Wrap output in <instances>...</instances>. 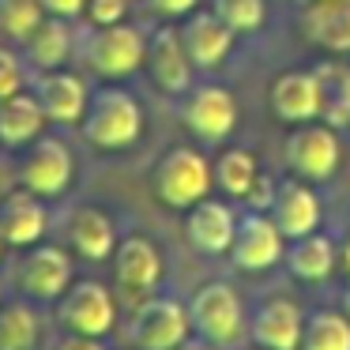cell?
Instances as JSON below:
<instances>
[{
  "label": "cell",
  "instance_id": "obj_14",
  "mask_svg": "<svg viewBox=\"0 0 350 350\" xmlns=\"http://www.w3.org/2000/svg\"><path fill=\"white\" fill-rule=\"evenodd\" d=\"M34 98L42 102V113L53 124H79L87 113V102H91V91L87 83L76 76V72H61L49 68L34 79Z\"/></svg>",
  "mask_w": 350,
  "mask_h": 350
},
{
  "label": "cell",
  "instance_id": "obj_36",
  "mask_svg": "<svg viewBox=\"0 0 350 350\" xmlns=\"http://www.w3.org/2000/svg\"><path fill=\"white\" fill-rule=\"evenodd\" d=\"M53 350H106V347H102V339H94V335H76V332H68L64 339H57Z\"/></svg>",
  "mask_w": 350,
  "mask_h": 350
},
{
  "label": "cell",
  "instance_id": "obj_11",
  "mask_svg": "<svg viewBox=\"0 0 350 350\" xmlns=\"http://www.w3.org/2000/svg\"><path fill=\"white\" fill-rule=\"evenodd\" d=\"M147 76L159 91L166 94H185L192 87V61L185 53V42L177 27H159L147 38V61H144Z\"/></svg>",
  "mask_w": 350,
  "mask_h": 350
},
{
  "label": "cell",
  "instance_id": "obj_24",
  "mask_svg": "<svg viewBox=\"0 0 350 350\" xmlns=\"http://www.w3.org/2000/svg\"><path fill=\"white\" fill-rule=\"evenodd\" d=\"M46 129V113H42V102L34 94H12V98L0 102V144L4 147H31L34 139Z\"/></svg>",
  "mask_w": 350,
  "mask_h": 350
},
{
  "label": "cell",
  "instance_id": "obj_4",
  "mask_svg": "<svg viewBox=\"0 0 350 350\" xmlns=\"http://www.w3.org/2000/svg\"><path fill=\"white\" fill-rule=\"evenodd\" d=\"M83 61L102 79H129L147 61V38L139 27H129V23L94 27V34L83 46Z\"/></svg>",
  "mask_w": 350,
  "mask_h": 350
},
{
  "label": "cell",
  "instance_id": "obj_41",
  "mask_svg": "<svg viewBox=\"0 0 350 350\" xmlns=\"http://www.w3.org/2000/svg\"><path fill=\"white\" fill-rule=\"evenodd\" d=\"M256 350H264V347H256Z\"/></svg>",
  "mask_w": 350,
  "mask_h": 350
},
{
  "label": "cell",
  "instance_id": "obj_15",
  "mask_svg": "<svg viewBox=\"0 0 350 350\" xmlns=\"http://www.w3.org/2000/svg\"><path fill=\"white\" fill-rule=\"evenodd\" d=\"M177 31H181V42H185V53H189L192 68H219L226 61V53L234 49V31L211 8L189 12Z\"/></svg>",
  "mask_w": 350,
  "mask_h": 350
},
{
  "label": "cell",
  "instance_id": "obj_19",
  "mask_svg": "<svg viewBox=\"0 0 350 350\" xmlns=\"http://www.w3.org/2000/svg\"><path fill=\"white\" fill-rule=\"evenodd\" d=\"M267 102H271V113L282 124L317 121L320 102H317V79H312V72H282V76H275L271 91H267Z\"/></svg>",
  "mask_w": 350,
  "mask_h": 350
},
{
  "label": "cell",
  "instance_id": "obj_18",
  "mask_svg": "<svg viewBox=\"0 0 350 350\" xmlns=\"http://www.w3.org/2000/svg\"><path fill=\"white\" fill-rule=\"evenodd\" d=\"M252 339L264 350H301V332H305V317L294 301L286 297H271L256 309L252 317Z\"/></svg>",
  "mask_w": 350,
  "mask_h": 350
},
{
  "label": "cell",
  "instance_id": "obj_13",
  "mask_svg": "<svg viewBox=\"0 0 350 350\" xmlns=\"http://www.w3.org/2000/svg\"><path fill=\"white\" fill-rule=\"evenodd\" d=\"M113 279L121 290L129 294H151L162 279V256H159V245L144 234H132L124 241H117L113 249Z\"/></svg>",
  "mask_w": 350,
  "mask_h": 350
},
{
  "label": "cell",
  "instance_id": "obj_42",
  "mask_svg": "<svg viewBox=\"0 0 350 350\" xmlns=\"http://www.w3.org/2000/svg\"><path fill=\"white\" fill-rule=\"evenodd\" d=\"M34 350H38V347H34Z\"/></svg>",
  "mask_w": 350,
  "mask_h": 350
},
{
  "label": "cell",
  "instance_id": "obj_37",
  "mask_svg": "<svg viewBox=\"0 0 350 350\" xmlns=\"http://www.w3.org/2000/svg\"><path fill=\"white\" fill-rule=\"evenodd\" d=\"M174 350H219V347H215V342H207L204 335H200V339H185V342H177Z\"/></svg>",
  "mask_w": 350,
  "mask_h": 350
},
{
  "label": "cell",
  "instance_id": "obj_2",
  "mask_svg": "<svg viewBox=\"0 0 350 350\" xmlns=\"http://www.w3.org/2000/svg\"><path fill=\"white\" fill-rule=\"evenodd\" d=\"M154 196L166 207H177V211H189L192 204H200L204 196H211L215 189V170L196 147H174L159 159L154 166Z\"/></svg>",
  "mask_w": 350,
  "mask_h": 350
},
{
  "label": "cell",
  "instance_id": "obj_32",
  "mask_svg": "<svg viewBox=\"0 0 350 350\" xmlns=\"http://www.w3.org/2000/svg\"><path fill=\"white\" fill-rule=\"evenodd\" d=\"M23 83H27V76H23L19 57L12 53V49L0 46V102L12 98V94H19V91H23Z\"/></svg>",
  "mask_w": 350,
  "mask_h": 350
},
{
  "label": "cell",
  "instance_id": "obj_12",
  "mask_svg": "<svg viewBox=\"0 0 350 350\" xmlns=\"http://www.w3.org/2000/svg\"><path fill=\"white\" fill-rule=\"evenodd\" d=\"M234 230H237V211L222 200L204 196L200 204H192L185 211V241L204 256H222L234 245Z\"/></svg>",
  "mask_w": 350,
  "mask_h": 350
},
{
  "label": "cell",
  "instance_id": "obj_16",
  "mask_svg": "<svg viewBox=\"0 0 350 350\" xmlns=\"http://www.w3.org/2000/svg\"><path fill=\"white\" fill-rule=\"evenodd\" d=\"M267 215L275 219V226L282 230L286 241L294 237H305L320 226V200L301 177H290V181L275 185V196H271V207Z\"/></svg>",
  "mask_w": 350,
  "mask_h": 350
},
{
  "label": "cell",
  "instance_id": "obj_8",
  "mask_svg": "<svg viewBox=\"0 0 350 350\" xmlns=\"http://www.w3.org/2000/svg\"><path fill=\"white\" fill-rule=\"evenodd\" d=\"M286 166L301 181H327L339 170V136L332 124H297L286 139Z\"/></svg>",
  "mask_w": 350,
  "mask_h": 350
},
{
  "label": "cell",
  "instance_id": "obj_10",
  "mask_svg": "<svg viewBox=\"0 0 350 350\" xmlns=\"http://www.w3.org/2000/svg\"><path fill=\"white\" fill-rule=\"evenodd\" d=\"M181 121L192 136L200 139H226L237 124V98L226 91V87H189V98L181 106Z\"/></svg>",
  "mask_w": 350,
  "mask_h": 350
},
{
  "label": "cell",
  "instance_id": "obj_5",
  "mask_svg": "<svg viewBox=\"0 0 350 350\" xmlns=\"http://www.w3.org/2000/svg\"><path fill=\"white\" fill-rule=\"evenodd\" d=\"M189 317L196 335H204L215 347H234L245 332V309L241 297H237L234 286L226 282H207V286L196 290V297L189 301Z\"/></svg>",
  "mask_w": 350,
  "mask_h": 350
},
{
  "label": "cell",
  "instance_id": "obj_39",
  "mask_svg": "<svg viewBox=\"0 0 350 350\" xmlns=\"http://www.w3.org/2000/svg\"><path fill=\"white\" fill-rule=\"evenodd\" d=\"M4 249H8V237H4V230H0V256H4Z\"/></svg>",
  "mask_w": 350,
  "mask_h": 350
},
{
  "label": "cell",
  "instance_id": "obj_27",
  "mask_svg": "<svg viewBox=\"0 0 350 350\" xmlns=\"http://www.w3.org/2000/svg\"><path fill=\"white\" fill-rule=\"evenodd\" d=\"M215 185H219L226 196L234 200H245L252 192V185H256L260 170H256V159H252L249 151H241V147H230V151H222L219 159H215Z\"/></svg>",
  "mask_w": 350,
  "mask_h": 350
},
{
  "label": "cell",
  "instance_id": "obj_28",
  "mask_svg": "<svg viewBox=\"0 0 350 350\" xmlns=\"http://www.w3.org/2000/svg\"><path fill=\"white\" fill-rule=\"evenodd\" d=\"M301 350H350V317L332 309L305 317Z\"/></svg>",
  "mask_w": 350,
  "mask_h": 350
},
{
  "label": "cell",
  "instance_id": "obj_33",
  "mask_svg": "<svg viewBox=\"0 0 350 350\" xmlns=\"http://www.w3.org/2000/svg\"><path fill=\"white\" fill-rule=\"evenodd\" d=\"M129 0H87L83 16L91 19V27H109V23H124Z\"/></svg>",
  "mask_w": 350,
  "mask_h": 350
},
{
  "label": "cell",
  "instance_id": "obj_26",
  "mask_svg": "<svg viewBox=\"0 0 350 350\" xmlns=\"http://www.w3.org/2000/svg\"><path fill=\"white\" fill-rule=\"evenodd\" d=\"M72 46H76V42H72V19H61V16H46L38 23V31L23 42L27 61H31L34 68H42V72L61 68V64L72 57Z\"/></svg>",
  "mask_w": 350,
  "mask_h": 350
},
{
  "label": "cell",
  "instance_id": "obj_17",
  "mask_svg": "<svg viewBox=\"0 0 350 350\" xmlns=\"http://www.w3.org/2000/svg\"><path fill=\"white\" fill-rule=\"evenodd\" d=\"M19 286H23L27 297H38V301H53L64 290L72 286V260L64 249H53V245H42V249H31V256L19 267Z\"/></svg>",
  "mask_w": 350,
  "mask_h": 350
},
{
  "label": "cell",
  "instance_id": "obj_25",
  "mask_svg": "<svg viewBox=\"0 0 350 350\" xmlns=\"http://www.w3.org/2000/svg\"><path fill=\"white\" fill-rule=\"evenodd\" d=\"M305 34L327 53H350V0H317L305 12Z\"/></svg>",
  "mask_w": 350,
  "mask_h": 350
},
{
  "label": "cell",
  "instance_id": "obj_40",
  "mask_svg": "<svg viewBox=\"0 0 350 350\" xmlns=\"http://www.w3.org/2000/svg\"><path fill=\"white\" fill-rule=\"evenodd\" d=\"M342 309H347V317H350V290H347V297H342Z\"/></svg>",
  "mask_w": 350,
  "mask_h": 350
},
{
  "label": "cell",
  "instance_id": "obj_1",
  "mask_svg": "<svg viewBox=\"0 0 350 350\" xmlns=\"http://www.w3.org/2000/svg\"><path fill=\"white\" fill-rule=\"evenodd\" d=\"M83 136L102 151H124L139 139L144 132V109L121 87H102L98 94H91L83 113Z\"/></svg>",
  "mask_w": 350,
  "mask_h": 350
},
{
  "label": "cell",
  "instance_id": "obj_22",
  "mask_svg": "<svg viewBox=\"0 0 350 350\" xmlns=\"http://www.w3.org/2000/svg\"><path fill=\"white\" fill-rule=\"evenodd\" d=\"M0 230L8 237V245H38L42 234H46V207H42V196L34 192H12L4 204H0Z\"/></svg>",
  "mask_w": 350,
  "mask_h": 350
},
{
  "label": "cell",
  "instance_id": "obj_34",
  "mask_svg": "<svg viewBox=\"0 0 350 350\" xmlns=\"http://www.w3.org/2000/svg\"><path fill=\"white\" fill-rule=\"evenodd\" d=\"M200 0H147V8L162 19H185L189 12H196Z\"/></svg>",
  "mask_w": 350,
  "mask_h": 350
},
{
  "label": "cell",
  "instance_id": "obj_35",
  "mask_svg": "<svg viewBox=\"0 0 350 350\" xmlns=\"http://www.w3.org/2000/svg\"><path fill=\"white\" fill-rule=\"evenodd\" d=\"M46 16H61V19H76L87 12V0H42Z\"/></svg>",
  "mask_w": 350,
  "mask_h": 350
},
{
  "label": "cell",
  "instance_id": "obj_6",
  "mask_svg": "<svg viewBox=\"0 0 350 350\" xmlns=\"http://www.w3.org/2000/svg\"><path fill=\"white\" fill-rule=\"evenodd\" d=\"M72 151L64 139L57 136H38L31 144V151L23 154V166H19V185L27 192L42 200H57L64 196V189L72 185Z\"/></svg>",
  "mask_w": 350,
  "mask_h": 350
},
{
  "label": "cell",
  "instance_id": "obj_7",
  "mask_svg": "<svg viewBox=\"0 0 350 350\" xmlns=\"http://www.w3.org/2000/svg\"><path fill=\"white\" fill-rule=\"evenodd\" d=\"M57 317H61V324L68 327V332L102 339V335H109L117 324V305H113V294H109L102 282L83 279V282H72L61 294Z\"/></svg>",
  "mask_w": 350,
  "mask_h": 350
},
{
  "label": "cell",
  "instance_id": "obj_31",
  "mask_svg": "<svg viewBox=\"0 0 350 350\" xmlns=\"http://www.w3.org/2000/svg\"><path fill=\"white\" fill-rule=\"evenodd\" d=\"M211 12L234 34H249V31H260V27H264L267 0H211Z\"/></svg>",
  "mask_w": 350,
  "mask_h": 350
},
{
  "label": "cell",
  "instance_id": "obj_23",
  "mask_svg": "<svg viewBox=\"0 0 350 350\" xmlns=\"http://www.w3.org/2000/svg\"><path fill=\"white\" fill-rule=\"evenodd\" d=\"M68 241L83 260H109L117 249L113 222L102 207H76L68 215Z\"/></svg>",
  "mask_w": 350,
  "mask_h": 350
},
{
  "label": "cell",
  "instance_id": "obj_30",
  "mask_svg": "<svg viewBox=\"0 0 350 350\" xmlns=\"http://www.w3.org/2000/svg\"><path fill=\"white\" fill-rule=\"evenodd\" d=\"M46 19L42 0H0V34H8L16 42H27L38 23Z\"/></svg>",
  "mask_w": 350,
  "mask_h": 350
},
{
  "label": "cell",
  "instance_id": "obj_29",
  "mask_svg": "<svg viewBox=\"0 0 350 350\" xmlns=\"http://www.w3.org/2000/svg\"><path fill=\"white\" fill-rule=\"evenodd\" d=\"M38 347V312L27 301L0 305V350H34Z\"/></svg>",
  "mask_w": 350,
  "mask_h": 350
},
{
  "label": "cell",
  "instance_id": "obj_9",
  "mask_svg": "<svg viewBox=\"0 0 350 350\" xmlns=\"http://www.w3.org/2000/svg\"><path fill=\"white\" fill-rule=\"evenodd\" d=\"M282 230L275 226V219L267 211H252L245 219H237V230H234V245H230V260L234 267L241 271H267L271 264L282 260Z\"/></svg>",
  "mask_w": 350,
  "mask_h": 350
},
{
  "label": "cell",
  "instance_id": "obj_38",
  "mask_svg": "<svg viewBox=\"0 0 350 350\" xmlns=\"http://www.w3.org/2000/svg\"><path fill=\"white\" fill-rule=\"evenodd\" d=\"M339 264H342V271L350 275V237H347V245L339 249Z\"/></svg>",
  "mask_w": 350,
  "mask_h": 350
},
{
  "label": "cell",
  "instance_id": "obj_20",
  "mask_svg": "<svg viewBox=\"0 0 350 350\" xmlns=\"http://www.w3.org/2000/svg\"><path fill=\"white\" fill-rule=\"evenodd\" d=\"M317 79V102L320 113L317 121L332 124V129H350V64L347 61H320L312 68Z\"/></svg>",
  "mask_w": 350,
  "mask_h": 350
},
{
  "label": "cell",
  "instance_id": "obj_21",
  "mask_svg": "<svg viewBox=\"0 0 350 350\" xmlns=\"http://www.w3.org/2000/svg\"><path fill=\"white\" fill-rule=\"evenodd\" d=\"M286 267L294 279L301 282H327L332 271L339 267V249H335L332 237L324 234H305V237H294L286 245Z\"/></svg>",
  "mask_w": 350,
  "mask_h": 350
},
{
  "label": "cell",
  "instance_id": "obj_3",
  "mask_svg": "<svg viewBox=\"0 0 350 350\" xmlns=\"http://www.w3.org/2000/svg\"><path fill=\"white\" fill-rule=\"evenodd\" d=\"M192 332L189 305H181L177 297H144L132 305L129 324H124V339L136 350H174L177 342H185Z\"/></svg>",
  "mask_w": 350,
  "mask_h": 350
}]
</instances>
